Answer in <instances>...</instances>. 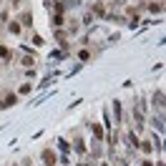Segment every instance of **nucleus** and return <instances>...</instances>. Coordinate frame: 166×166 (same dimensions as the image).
I'll list each match as a JSON object with an SVG mask.
<instances>
[{
    "instance_id": "obj_1",
    "label": "nucleus",
    "mask_w": 166,
    "mask_h": 166,
    "mask_svg": "<svg viewBox=\"0 0 166 166\" xmlns=\"http://www.w3.org/2000/svg\"><path fill=\"white\" fill-rule=\"evenodd\" d=\"M43 159H45V164H48V166H50V164H55V154H53V151H45V154H43Z\"/></svg>"
},
{
    "instance_id": "obj_2",
    "label": "nucleus",
    "mask_w": 166,
    "mask_h": 166,
    "mask_svg": "<svg viewBox=\"0 0 166 166\" xmlns=\"http://www.w3.org/2000/svg\"><path fill=\"white\" fill-rule=\"evenodd\" d=\"M154 106H159V108L164 106V93H161V91H159V93L154 96Z\"/></svg>"
},
{
    "instance_id": "obj_3",
    "label": "nucleus",
    "mask_w": 166,
    "mask_h": 166,
    "mask_svg": "<svg viewBox=\"0 0 166 166\" xmlns=\"http://www.w3.org/2000/svg\"><path fill=\"white\" fill-rule=\"evenodd\" d=\"M0 55H3V58H8V55H10V53H8V48H3V45H0Z\"/></svg>"
}]
</instances>
